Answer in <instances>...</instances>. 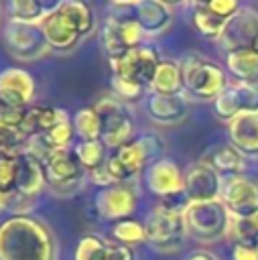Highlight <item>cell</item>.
<instances>
[{
  "label": "cell",
  "instance_id": "obj_37",
  "mask_svg": "<svg viewBox=\"0 0 258 260\" xmlns=\"http://www.w3.org/2000/svg\"><path fill=\"white\" fill-rule=\"evenodd\" d=\"M112 87H114V93H116L118 100H136L144 91L142 87H138V85H134L126 79H120L116 75H112Z\"/></svg>",
  "mask_w": 258,
  "mask_h": 260
},
{
  "label": "cell",
  "instance_id": "obj_1",
  "mask_svg": "<svg viewBox=\"0 0 258 260\" xmlns=\"http://www.w3.org/2000/svg\"><path fill=\"white\" fill-rule=\"evenodd\" d=\"M0 260H57V240L43 219L12 213L0 221Z\"/></svg>",
  "mask_w": 258,
  "mask_h": 260
},
{
  "label": "cell",
  "instance_id": "obj_17",
  "mask_svg": "<svg viewBox=\"0 0 258 260\" xmlns=\"http://www.w3.org/2000/svg\"><path fill=\"white\" fill-rule=\"evenodd\" d=\"M35 77L20 69V67H8L0 71V104L26 110L28 104L35 98Z\"/></svg>",
  "mask_w": 258,
  "mask_h": 260
},
{
  "label": "cell",
  "instance_id": "obj_14",
  "mask_svg": "<svg viewBox=\"0 0 258 260\" xmlns=\"http://www.w3.org/2000/svg\"><path fill=\"white\" fill-rule=\"evenodd\" d=\"M215 116L223 122H232L242 114L258 112V87H252L244 81H230L225 89L213 100Z\"/></svg>",
  "mask_w": 258,
  "mask_h": 260
},
{
  "label": "cell",
  "instance_id": "obj_39",
  "mask_svg": "<svg viewBox=\"0 0 258 260\" xmlns=\"http://www.w3.org/2000/svg\"><path fill=\"white\" fill-rule=\"evenodd\" d=\"M232 258H234V260H258V254H256L254 246H246V244H234Z\"/></svg>",
  "mask_w": 258,
  "mask_h": 260
},
{
  "label": "cell",
  "instance_id": "obj_35",
  "mask_svg": "<svg viewBox=\"0 0 258 260\" xmlns=\"http://www.w3.org/2000/svg\"><path fill=\"white\" fill-rule=\"evenodd\" d=\"M73 134H75V130H73V122H71V118H69V120L57 124L53 130H49V132H47V138L51 140V144H53L55 148H71L69 144H71Z\"/></svg>",
  "mask_w": 258,
  "mask_h": 260
},
{
  "label": "cell",
  "instance_id": "obj_11",
  "mask_svg": "<svg viewBox=\"0 0 258 260\" xmlns=\"http://www.w3.org/2000/svg\"><path fill=\"white\" fill-rule=\"evenodd\" d=\"M4 45H6V51L16 61H22V63L37 61L51 51L39 24H26V22H18V20L6 22Z\"/></svg>",
  "mask_w": 258,
  "mask_h": 260
},
{
  "label": "cell",
  "instance_id": "obj_20",
  "mask_svg": "<svg viewBox=\"0 0 258 260\" xmlns=\"http://www.w3.org/2000/svg\"><path fill=\"white\" fill-rule=\"evenodd\" d=\"M173 8L160 0H132V18L140 26L142 35L158 37L173 24Z\"/></svg>",
  "mask_w": 258,
  "mask_h": 260
},
{
  "label": "cell",
  "instance_id": "obj_27",
  "mask_svg": "<svg viewBox=\"0 0 258 260\" xmlns=\"http://www.w3.org/2000/svg\"><path fill=\"white\" fill-rule=\"evenodd\" d=\"M148 89L150 93H160V95H181L183 79H181L179 59H160Z\"/></svg>",
  "mask_w": 258,
  "mask_h": 260
},
{
  "label": "cell",
  "instance_id": "obj_41",
  "mask_svg": "<svg viewBox=\"0 0 258 260\" xmlns=\"http://www.w3.org/2000/svg\"><path fill=\"white\" fill-rule=\"evenodd\" d=\"M187 260H217V256H213V254L207 252V250H197V252L189 254Z\"/></svg>",
  "mask_w": 258,
  "mask_h": 260
},
{
  "label": "cell",
  "instance_id": "obj_8",
  "mask_svg": "<svg viewBox=\"0 0 258 260\" xmlns=\"http://www.w3.org/2000/svg\"><path fill=\"white\" fill-rule=\"evenodd\" d=\"M102 122V142L106 148L118 150L120 146L134 140V120L130 110L116 95L100 98L93 104Z\"/></svg>",
  "mask_w": 258,
  "mask_h": 260
},
{
  "label": "cell",
  "instance_id": "obj_19",
  "mask_svg": "<svg viewBox=\"0 0 258 260\" xmlns=\"http://www.w3.org/2000/svg\"><path fill=\"white\" fill-rule=\"evenodd\" d=\"M144 181H146V187L150 189V193H154L158 197H177V195H183L185 175L169 158H158V160L150 162L146 167Z\"/></svg>",
  "mask_w": 258,
  "mask_h": 260
},
{
  "label": "cell",
  "instance_id": "obj_28",
  "mask_svg": "<svg viewBox=\"0 0 258 260\" xmlns=\"http://www.w3.org/2000/svg\"><path fill=\"white\" fill-rule=\"evenodd\" d=\"M225 65L236 81H244L252 87H258V55L246 53H232L225 57Z\"/></svg>",
  "mask_w": 258,
  "mask_h": 260
},
{
  "label": "cell",
  "instance_id": "obj_12",
  "mask_svg": "<svg viewBox=\"0 0 258 260\" xmlns=\"http://www.w3.org/2000/svg\"><path fill=\"white\" fill-rule=\"evenodd\" d=\"M256 39H258V12L254 8L240 6V10L225 24L219 37V45L228 55L246 53L252 51Z\"/></svg>",
  "mask_w": 258,
  "mask_h": 260
},
{
  "label": "cell",
  "instance_id": "obj_10",
  "mask_svg": "<svg viewBox=\"0 0 258 260\" xmlns=\"http://www.w3.org/2000/svg\"><path fill=\"white\" fill-rule=\"evenodd\" d=\"M45 177L49 189L59 197H71L79 191L83 167L71 148H59L45 160Z\"/></svg>",
  "mask_w": 258,
  "mask_h": 260
},
{
  "label": "cell",
  "instance_id": "obj_3",
  "mask_svg": "<svg viewBox=\"0 0 258 260\" xmlns=\"http://www.w3.org/2000/svg\"><path fill=\"white\" fill-rule=\"evenodd\" d=\"M163 148H165L163 138L154 132H146L130 140L128 144L120 146L118 150H114L112 156L106 160V167L116 179V183H132V179L146 165L158 160Z\"/></svg>",
  "mask_w": 258,
  "mask_h": 260
},
{
  "label": "cell",
  "instance_id": "obj_40",
  "mask_svg": "<svg viewBox=\"0 0 258 260\" xmlns=\"http://www.w3.org/2000/svg\"><path fill=\"white\" fill-rule=\"evenodd\" d=\"M12 203H14V193H2L0 191V213H4L6 209H12Z\"/></svg>",
  "mask_w": 258,
  "mask_h": 260
},
{
  "label": "cell",
  "instance_id": "obj_30",
  "mask_svg": "<svg viewBox=\"0 0 258 260\" xmlns=\"http://www.w3.org/2000/svg\"><path fill=\"white\" fill-rule=\"evenodd\" d=\"M73 130L81 138V142H91V140H102V122L93 106L89 108H79L73 114Z\"/></svg>",
  "mask_w": 258,
  "mask_h": 260
},
{
  "label": "cell",
  "instance_id": "obj_29",
  "mask_svg": "<svg viewBox=\"0 0 258 260\" xmlns=\"http://www.w3.org/2000/svg\"><path fill=\"white\" fill-rule=\"evenodd\" d=\"M53 6L55 4H45L37 0H12L8 4V12H10V20H18L26 24H41Z\"/></svg>",
  "mask_w": 258,
  "mask_h": 260
},
{
  "label": "cell",
  "instance_id": "obj_32",
  "mask_svg": "<svg viewBox=\"0 0 258 260\" xmlns=\"http://www.w3.org/2000/svg\"><path fill=\"white\" fill-rule=\"evenodd\" d=\"M75 154L83 167V171L91 173L95 169H100L102 165H106V146L102 140H91V142H81L75 148Z\"/></svg>",
  "mask_w": 258,
  "mask_h": 260
},
{
  "label": "cell",
  "instance_id": "obj_13",
  "mask_svg": "<svg viewBox=\"0 0 258 260\" xmlns=\"http://www.w3.org/2000/svg\"><path fill=\"white\" fill-rule=\"evenodd\" d=\"M219 199L232 217L258 215V179L248 175L225 179Z\"/></svg>",
  "mask_w": 258,
  "mask_h": 260
},
{
  "label": "cell",
  "instance_id": "obj_42",
  "mask_svg": "<svg viewBox=\"0 0 258 260\" xmlns=\"http://www.w3.org/2000/svg\"><path fill=\"white\" fill-rule=\"evenodd\" d=\"M254 250H256V254H258V240L254 242Z\"/></svg>",
  "mask_w": 258,
  "mask_h": 260
},
{
  "label": "cell",
  "instance_id": "obj_23",
  "mask_svg": "<svg viewBox=\"0 0 258 260\" xmlns=\"http://www.w3.org/2000/svg\"><path fill=\"white\" fill-rule=\"evenodd\" d=\"M47 185L45 167L33 156L20 152L18 154V171H16V187L14 193L24 199H35Z\"/></svg>",
  "mask_w": 258,
  "mask_h": 260
},
{
  "label": "cell",
  "instance_id": "obj_34",
  "mask_svg": "<svg viewBox=\"0 0 258 260\" xmlns=\"http://www.w3.org/2000/svg\"><path fill=\"white\" fill-rule=\"evenodd\" d=\"M16 171H18V154L0 156V191L14 193L16 187Z\"/></svg>",
  "mask_w": 258,
  "mask_h": 260
},
{
  "label": "cell",
  "instance_id": "obj_9",
  "mask_svg": "<svg viewBox=\"0 0 258 260\" xmlns=\"http://www.w3.org/2000/svg\"><path fill=\"white\" fill-rule=\"evenodd\" d=\"M160 63V55L152 45H138L118 59H110L112 75L126 79L142 89H148L154 71Z\"/></svg>",
  "mask_w": 258,
  "mask_h": 260
},
{
  "label": "cell",
  "instance_id": "obj_22",
  "mask_svg": "<svg viewBox=\"0 0 258 260\" xmlns=\"http://www.w3.org/2000/svg\"><path fill=\"white\" fill-rule=\"evenodd\" d=\"M230 144L244 156H258V112L242 114L228 122Z\"/></svg>",
  "mask_w": 258,
  "mask_h": 260
},
{
  "label": "cell",
  "instance_id": "obj_36",
  "mask_svg": "<svg viewBox=\"0 0 258 260\" xmlns=\"http://www.w3.org/2000/svg\"><path fill=\"white\" fill-rule=\"evenodd\" d=\"M24 114H26V110L0 104V126L12 128V130H20L22 128V122H24Z\"/></svg>",
  "mask_w": 258,
  "mask_h": 260
},
{
  "label": "cell",
  "instance_id": "obj_16",
  "mask_svg": "<svg viewBox=\"0 0 258 260\" xmlns=\"http://www.w3.org/2000/svg\"><path fill=\"white\" fill-rule=\"evenodd\" d=\"M138 201L136 187L132 183H116L112 187H104L95 195V209L104 219H128Z\"/></svg>",
  "mask_w": 258,
  "mask_h": 260
},
{
  "label": "cell",
  "instance_id": "obj_18",
  "mask_svg": "<svg viewBox=\"0 0 258 260\" xmlns=\"http://www.w3.org/2000/svg\"><path fill=\"white\" fill-rule=\"evenodd\" d=\"M73 260H136V250L120 242H110L98 234H85L75 246Z\"/></svg>",
  "mask_w": 258,
  "mask_h": 260
},
{
  "label": "cell",
  "instance_id": "obj_6",
  "mask_svg": "<svg viewBox=\"0 0 258 260\" xmlns=\"http://www.w3.org/2000/svg\"><path fill=\"white\" fill-rule=\"evenodd\" d=\"M142 30L132 18V0L130 2H114L112 12L104 24L102 45L108 59H118L130 49L142 45Z\"/></svg>",
  "mask_w": 258,
  "mask_h": 260
},
{
  "label": "cell",
  "instance_id": "obj_5",
  "mask_svg": "<svg viewBox=\"0 0 258 260\" xmlns=\"http://www.w3.org/2000/svg\"><path fill=\"white\" fill-rule=\"evenodd\" d=\"M183 213L187 236L201 244H213L217 240H223L230 232L232 215L228 213L221 199L205 203H187Z\"/></svg>",
  "mask_w": 258,
  "mask_h": 260
},
{
  "label": "cell",
  "instance_id": "obj_7",
  "mask_svg": "<svg viewBox=\"0 0 258 260\" xmlns=\"http://www.w3.org/2000/svg\"><path fill=\"white\" fill-rule=\"evenodd\" d=\"M183 211H185V207L156 205L144 221L146 242L160 252L179 250L187 236Z\"/></svg>",
  "mask_w": 258,
  "mask_h": 260
},
{
  "label": "cell",
  "instance_id": "obj_26",
  "mask_svg": "<svg viewBox=\"0 0 258 260\" xmlns=\"http://www.w3.org/2000/svg\"><path fill=\"white\" fill-rule=\"evenodd\" d=\"M223 181L225 179H232V177H238V175H244V169H246V156L240 154L232 144H221V146H215L207 158H203Z\"/></svg>",
  "mask_w": 258,
  "mask_h": 260
},
{
  "label": "cell",
  "instance_id": "obj_31",
  "mask_svg": "<svg viewBox=\"0 0 258 260\" xmlns=\"http://www.w3.org/2000/svg\"><path fill=\"white\" fill-rule=\"evenodd\" d=\"M228 236H230L236 244L254 246V242L258 240V215H250V217H232V219H230V232H228Z\"/></svg>",
  "mask_w": 258,
  "mask_h": 260
},
{
  "label": "cell",
  "instance_id": "obj_15",
  "mask_svg": "<svg viewBox=\"0 0 258 260\" xmlns=\"http://www.w3.org/2000/svg\"><path fill=\"white\" fill-rule=\"evenodd\" d=\"M221 189H223V179L205 160L195 162L185 173L183 195H185V201L187 203L215 201V199H219Z\"/></svg>",
  "mask_w": 258,
  "mask_h": 260
},
{
  "label": "cell",
  "instance_id": "obj_4",
  "mask_svg": "<svg viewBox=\"0 0 258 260\" xmlns=\"http://www.w3.org/2000/svg\"><path fill=\"white\" fill-rule=\"evenodd\" d=\"M179 65L183 91L197 100H215L230 83L225 71L203 55L187 53L183 59H179Z\"/></svg>",
  "mask_w": 258,
  "mask_h": 260
},
{
  "label": "cell",
  "instance_id": "obj_33",
  "mask_svg": "<svg viewBox=\"0 0 258 260\" xmlns=\"http://www.w3.org/2000/svg\"><path fill=\"white\" fill-rule=\"evenodd\" d=\"M112 236H114V242H120V244L132 246V248H134V244L146 242L144 223H140L136 219H122V221H118L114 225V230H112Z\"/></svg>",
  "mask_w": 258,
  "mask_h": 260
},
{
  "label": "cell",
  "instance_id": "obj_24",
  "mask_svg": "<svg viewBox=\"0 0 258 260\" xmlns=\"http://www.w3.org/2000/svg\"><path fill=\"white\" fill-rule=\"evenodd\" d=\"M69 120V114L61 108H53V106H33L26 108L24 114V122H22V134L28 136H37V134H47L49 130H53L57 124Z\"/></svg>",
  "mask_w": 258,
  "mask_h": 260
},
{
  "label": "cell",
  "instance_id": "obj_38",
  "mask_svg": "<svg viewBox=\"0 0 258 260\" xmlns=\"http://www.w3.org/2000/svg\"><path fill=\"white\" fill-rule=\"evenodd\" d=\"M89 177H91V181H93L95 185H100L102 189H104V187H112V185H116V179L112 177V173L108 171V167H106V165H102L100 169L91 171V173H89Z\"/></svg>",
  "mask_w": 258,
  "mask_h": 260
},
{
  "label": "cell",
  "instance_id": "obj_25",
  "mask_svg": "<svg viewBox=\"0 0 258 260\" xmlns=\"http://www.w3.org/2000/svg\"><path fill=\"white\" fill-rule=\"evenodd\" d=\"M191 20H193L195 30L201 37L219 41L225 24L230 22V16L219 14L211 6V2H193L191 4Z\"/></svg>",
  "mask_w": 258,
  "mask_h": 260
},
{
  "label": "cell",
  "instance_id": "obj_2",
  "mask_svg": "<svg viewBox=\"0 0 258 260\" xmlns=\"http://www.w3.org/2000/svg\"><path fill=\"white\" fill-rule=\"evenodd\" d=\"M39 26L51 51L69 53L81 43V39L93 32L95 14L93 8L81 0H61L55 2Z\"/></svg>",
  "mask_w": 258,
  "mask_h": 260
},
{
  "label": "cell",
  "instance_id": "obj_21",
  "mask_svg": "<svg viewBox=\"0 0 258 260\" xmlns=\"http://www.w3.org/2000/svg\"><path fill=\"white\" fill-rule=\"evenodd\" d=\"M146 112L152 122L163 124V126H175L187 118L189 106H187V100L183 93L181 95L150 93L146 100Z\"/></svg>",
  "mask_w": 258,
  "mask_h": 260
}]
</instances>
